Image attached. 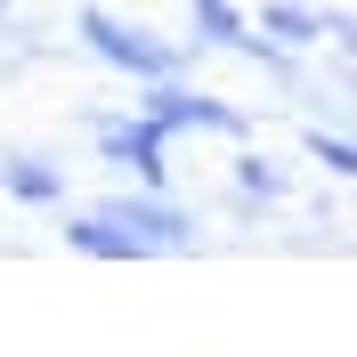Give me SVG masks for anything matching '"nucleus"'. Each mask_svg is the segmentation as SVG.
<instances>
[{
	"instance_id": "nucleus-1",
	"label": "nucleus",
	"mask_w": 357,
	"mask_h": 357,
	"mask_svg": "<svg viewBox=\"0 0 357 357\" xmlns=\"http://www.w3.org/2000/svg\"><path fill=\"white\" fill-rule=\"evenodd\" d=\"M89 33H98V49H106V57H130V66H146V73H162V49H146V41H130V33H114L106 17H89Z\"/></svg>"
}]
</instances>
